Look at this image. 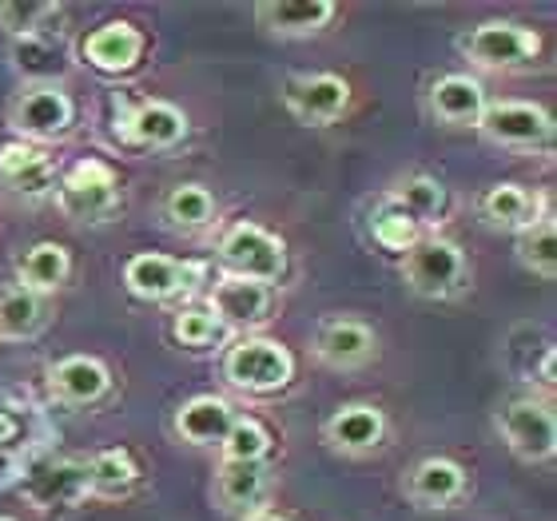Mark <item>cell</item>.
I'll return each instance as SVG.
<instances>
[{
  "label": "cell",
  "mask_w": 557,
  "mask_h": 521,
  "mask_svg": "<svg viewBox=\"0 0 557 521\" xmlns=\"http://www.w3.org/2000/svg\"><path fill=\"white\" fill-rule=\"evenodd\" d=\"M403 278L422 299H454L470 283V263L458 244L442 235H422L403 259Z\"/></svg>",
  "instance_id": "6da1fadb"
},
{
  "label": "cell",
  "mask_w": 557,
  "mask_h": 521,
  "mask_svg": "<svg viewBox=\"0 0 557 521\" xmlns=\"http://www.w3.org/2000/svg\"><path fill=\"white\" fill-rule=\"evenodd\" d=\"M223 379L235 390L247 394H275L295 379V355L275 338L247 335L223 350Z\"/></svg>",
  "instance_id": "7a4b0ae2"
},
{
  "label": "cell",
  "mask_w": 557,
  "mask_h": 521,
  "mask_svg": "<svg viewBox=\"0 0 557 521\" xmlns=\"http://www.w3.org/2000/svg\"><path fill=\"white\" fill-rule=\"evenodd\" d=\"M52 191H57V208L76 223H104L120 208L116 172H112V163L96 160V156L72 163Z\"/></svg>",
  "instance_id": "3957f363"
},
{
  "label": "cell",
  "mask_w": 557,
  "mask_h": 521,
  "mask_svg": "<svg viewBox=\"0 0 557 521\" xmlns=\"http://www.w3.org/2000/svg\"><path fill=\"white\" fill-rule=\"evenodd\" d=\"M498 430L513 458H522L530 466L549 462L557 454V414L537 394H522V398H510L502 406Z\"/></svg>",
  "instance_id": "277c9868"
},
{
  "label": "cell",
  "mask_w": 557,
  "mask_h": 521,
  "mask_svg": "<svg viewBox=\"0 0 557 521\" xmlns=\"http://www.w3.org/2000/svg\"><path fill=\"white\" fill-rule=\"evenodd\" d=\"M9 124L24 144H52L64 139L76 124V104L60 84H28L9 104Z\"/></svg>",
  "instance_id": "5b68a950"
},
{
  "label": "cell",
  "mask_w": 557,
  "mask_h": 521,
  "mask_svg": "<svg viewBox=\"0 0 557 521\" xmlns=\"http://www.w3.org/2000/svg\"><path fill=\"white\" fill-rule=\"evenodd\" d=\"M220 263L232 278H251V283H263L271 287L283 266H287V251H283V239L271 235L268 227L259 223H232L220 239Z\"/></svg>",
  "instance_id": "8992f818"
},
{
  "label": "cell",
  "mask_w": 557,
  "mask_h": 521,
  "mask_svg": "<svg viewBox=\"0 0 557 521\" xmlns=\"http://www.w3.org/2000/svg\"><path fill=\"white\" fill-rule=\"evenodd\" d=\"M462 52L474 60L478 69L490 72H518L530 69L542 52V36L525 24L513 21H486L470 28V36H462Z\"/></svg>",
  "instance_id": "52a82bcc"
},
{
  "label": "cell",
  "mask_w": 557,
  "mask_h": 521,
  "mask_svg": "<svg viewBox=\"0 0 557 521\" xmlns=\"http://www.w3.org/2000/svg\"><path fill=\"white\" fill-rule=\"evenodd\" d=\"M478 132L498 148L534 151L549 144L554 120H549L546 108L530 104V100H498V104H486V112L478 120Z\"/></svg>",
  "instance_id": "ba28073f"
},
{
  "label": "cell",
  "mask_w": 557,
  "mask_h": 521,
  "mask_svg": "<svg viewBox=\"0 0 557 521\" xmlns=\"http://www.w3.org/2000/svg\"><path fill=\"white\" fill-rule=\"evenodd\" d=\"M283 108L307 128H326L350 108V84L335 72H307L283 84Z\"/></svg>",
  "instance_id": "9c48e42d"
},
{
  "label": "cell",
  "mask_w": 557,
  "mask_h": 521,
  "mask_svg": "<svg viewBox=\"0 0 557 521\" xmlns=\"http://www.w3.org/2000/svg\"><path fill=\"white\" fill-rule=\"evenodd\" d=\"M311 350L314 359L331 367V371H359V367H367L379 355V335L362 319L335 314V319H323V323L314 326Z\"/></svg>",
  "instance_id": "30bf717a"
},
{
  "label": "cell",
  "mask_w": 557,
  "mask_h": 521,
  "mask_svg": "<svg viewBox=\"0 0 557 521\" xmlns=\"http://www.w3.org/2000/svg\"><path fill=\"white\" fill-rule=\"evenodd\" d=\"M403 489H407V498L414 501L418 510H450V506H458L466 498L470 474L454 458L434 454V458H422V462L410 466Z\"/></svg>",
  "instance_id": "8fae6325"
},
{
  "label": "cell",
  "mask_w": 557,
  "mask_h": 521,
  "mask_svg": "<svg viewBox=\"0 0 557 521\" xmlns=\"http://www.w3.org/2000/svg\"><path fill=\"white\" fill-rule=\"evenodd\" d=\"M21 498H28L36 510H52V506H76L88 498V466L72 462V458H48L28 470L21 482Z\"/></svg>",
  "instance_id": "7c38bea8"
},
{
  "label": "cell",
  "mask_w": 557,
  "mask_h": 521,
  "mask_svg": "<svg viewBox=\"0 0 557 521\" xmlns=\"http://www.w3.org/2000/svg\"><path fill=\"white\" fill-rule=\"evenodd\" d=\"M196 283V266L180 263L172 256H151V251H139L124 263V287L136 295V299L148 302H168L175 295L191 290Z\"/></svg>",
  "instance_id": "4fadbf2b"
},
{
  "label": "cell",
  "mask_w": 557,
  "mask_h": 521,
  "mask_svg": "<svg viewBox=\"0 0 557 521\" xmlns=\"http://www.w3.org/2000/svg\"><path fill=\"white\" fill-rule=\"evenodd\" d=\"M208 311L223 323V331H256L271 319V287L251 283V278L223 275L211 287Z\"/></svg>",
  "instance_id": "5bb4252c"
},
{
  "label": "cell",
  "mask_w": 557,
  "mask_h": 521,
  "mask_svg": "<svg viewBox=\"0 0 557 521\" xmlns=\"http://www.w3.org/2000/svg\"><path fill=\"white\" fill-rule=\"evenodd\" d=\"M323 438L331 450L362 458L374 454L386 442V414L371 402H350L323 422Z\"/></svg>",
  "instance_id": "9a60e30c"
},
{
  "label": "cell",
  "mask_w": 557,
  "mask_h": 521,
  "mask_svg": "<svg viewBox=\"0 0 557 521\" xmlns=\"http://www.w3.org/2000/svg\"><path fill=\"white\" fill-rule=\"evenodd\" d=\"M430 116L446 124V128H478V120L486 112V88L466 76V72H446L438 80L430 84L426 92Z\"/></svg>",
  "instance_id": "2e32d148"
},
{
  "label": "cell",
  "mask_w": 557,
  "mask_h": 521,
  "mask_svg": "<svg viewBox=\"0 0 557 521\" xmlns=\"http://www.w3.org/2000/svg\"><path fill=\"white\" fill-rule=\"evenodd\" d=\"M81 57L88 60L96 72H108V76L132 72L139 64V57H144V33L128 21H108L84 36Z\"/></svg>",
  "instance_id": "e0dca14e"
},
{
  "label": "cell",
  "mask_w": 557,
  "mask_h": 521,
  "mask_svg": "<svg viewBox=\"0 0 557 521\" xmlns=\"http://www.w3.org/2000/svg\"><path fill=\"white\" fill-rule=\"evenodd\" d=\"M48 390L64 406H92L112 390V374L92 355H69L48 367Z\"/></svg>",
  "instance_id": "ac0fdd59"
},
{
  "label": "cell",
  "mask_w": 557,
  "mask_h": 521,
  "mask_svg": "<svg viewBox=\"0 0 557 521\" xmlns=\"http://www.w3.org/2000/svg\"><path fill=\"white\" fill-rule=\"evenodd\" d=\"M120 136L132 148H175L187 136V116L168 100H139L120 120Z\"/></svg>",
  "instance_id": "d6986e66"
},
{
  "label": "cell",
  "mask_w": 557,
  "mask_h": 521,
  "mask_svg": "<svg viewBox=\"0 0 557 521\" xmlns=\"http://www.w3.org/2000/svg\"><path fill=\"white\" fill-rule=\"evenodd\" d=\"M478 211H482V220L502 227V232H530L537 220H546V196L534 191V187L525 184H494L486 196L478 199Z\"/></svg>",
  "instance_id": "ffe728a7"
},
{
  "label": "cell",
  "mask_w": 557,
  "mask_h": 521,
  "mask_svg": "<svg viewBox=\"0 0 557 521\" xmlns=\"http://www.w3.org/2000/svg\"><path fill=\"white\" fill-rule=\"evenodd\" d=\"M0 184L16 191V196H45L57 187V168H52V156L36 144H24V139H12L0 148Z\"/></svg>",
  "instance_id": "44dd1931"
},
{
  "label": "cell",
  "mask_w": 557,
  "mask_h": 521,
  "mask_svg": "<svg viewBox=\"0 0 557 521\" xmlns=\"http://www.w3.org/2000/svg\"><path fill=\"white\" fill-rule=\"evenodd\" d=\"M235 406L215 394H196L175 410V434L191 446H220L235 422Z\"/></svg>",
  "instance_id": "7402d4cb"
},
{
  "label": "cell",
  "mask_w": 557,
  "mask_h": 521,
  "mask_svg": "<svg viewBox=\"0 0 557 521\" xmlns=\"http://www.w3.org/2000/svg\"><path fill=\"white\" fill-rule=\"evenodd\" d=\"M259 24L275 36H311L335 21L331 0H268L256 9Z\"/></svg>",
  "instance_id": "603a6c76"
},
{
  "label": "cell",
  "mask_w": 557,
  "mask_h": 521,
  "mask_svg": "<svg viewBox=\"0 0 557 521\" xmlns=\"http://www.w3.org/2000/svg\"><path fill=\"white\" fill-rule=\"evenodd\" d=\"M215 498L227 513H251L268 498V466L263 462H223L215 474Z\"/></svg>",
  "instance_id": "cb8c5ba5"
},
{
  "label": "cell",
  "mask_w": 557,
  "mask_h": 521,
  "mask_svg": "<svg viewBox=\"0 0 557 521\" xmlns=\"http://www.w3.org/2000/svg\"><path fill=\"white\" fill-rule=\"evenodd\" d=\"M16 275H21V287L33 290V295H52L69 283L72 275V256L64 244H36L24 251V259L16 263Z\"/></svg>",
  "instance_id": "d4e9b609"
},
{
  "label": "cell",
  "mask_w": 557,
  "mask_h": 521,
  "mask_svg": "<svg viewBox=\"0 0 557 521\" xmlns=\"http://www.w3.org/2000/svg\"><path fill=\"white\" fill-rule=\"evenodd\" d=\"M48 323V307L40 295L24 290L21 283L0 287V343H24L40 335Z\"/></svg>",
  "instance_id": "484cf974"
},
{
  "label": "cell",
  "mask_w": 557,
  "mask_h": 521,
  "mask_svg": "<svg viewBox=\"0 0 557 521\" xmlns=\"http://www.w3.org/2000/svg\"><path fill=\"white\" fill-rule=\"evenodd\" d=\"M88 466V498H128L139 482V466L128 450H100Z\"/></svg>",
  "instance_id": "4316f807"
},
{
  "label": "cell",
  "mask_w": 557,
  "mask_h": 521,
  "mask_svg": "<svg viewBox=\"0 0 557 521\" xmlns=\"http://www.w3.org/2000/svg\"><path fill=\"white\" fill-rule=\"evenodd\" d=\"M12 69L33 84H57V76L64 72V48L45 33L12 40Z\"/></svg>",
  "instance_id": "83f0119b"
},
{
  "label": "cell",
  "mask_w": 557,
  "mask_h": 521,
  "mask_svg": "<svg viewBox=\"0 0 557 521\" xmlns=\"http://www.w3.org/2000/svg\"><path fill=\"white\" fill-rule=\"evenodd\" d=\"M163 220L175 232H203L215 220V196L203 184H180L163 199Z\"/></svg>",
  "instance_id": "f1b7e54d"
},
{
  "label": "cell",
  "mask_w": 557,
  "mask_h": 521,
  "mask_svg": "<svg viewBox=\"0 0 557 521\" xmlns=\"http://www.w3.org/2000/svg\"><path fill=\"white\" fill-rule=\"evenodd\" d=\"M386 196L395 199L398 208L407 211L418 227L442 220V211H446V191H442V184L438 179H430V175H407V179H398Z\"/></svg>",
  "instance_id": "f546056e"
},
{
  "label": "cell",
  "mask_w": 557,
  "mask_h": 521,
  "mask_svg": "<svg viewBox=\"0 0 557 521\" xmlns=\"http://www.w3.org/2000/svg\"><path fill=\"white\" fill-rule=\"evenodd\" d=\"M374 244L383 247V251H403L407 256L410 247L422 239V227H418L414 220H410L407 211L398 208L395 199L383 196V203H379V211H374Z\"/></svg>",
  "instance_id": "4dcf8cb0"
},
{
  "label": "cell",
  "mask_w": 557,
  "mask_h": 521,
  "mask_svg": "<svg viewBox=\"0 0 557 521\" xmlns=\"http://www.w3.org/2000/svg\"><path fill=\"white\" fill-rule=\"evenodd\" d=\"M223 462H268L271 434L259 418H235L227 438L220 442Z\"/></svg>",
  "instance_id": "1f68e13d"
},
{
  "label": "cell",
  "mask_w": 557,
  "mask_h": 521,
  "mask_svg": "<svg viewBox=\"0 0 557 521\" xmlns=\"http://www.w3.org/2000/svg\"><path fill=\"white\" fill-rule=\"evenodd\" d=\"M518 259H522L525 271H534L537 278L557 275V227L549 215L537 220L530 232L518 235Z\"/></svg>",
  "instance_id": "d6a6232c"
},
{
  "label": "cell",
  "mask_w": 557,
  "mask_h": 521,
  "mask_svg": "<svg viewBox=\"0 0 557 521\" xmlns=\"http://www.w3.org/2000/svg\"><path fill=\"white\" fill-rule=\"evenodd\" d=\"M48 16H60L57 0H0V28H4L12 40L40 36Z\"/></svg>",
  "instance_id": "836d02e7"
},
{
  "label": "cell",
  "mask_w": 557,
  "mask_h": 521,
  "mask_svg": "<svg viewBox=\"0 0 557 521\" xmlns=\"http://www.w3.org/2000/svg\"><path fill=\"white\" fill-rule=\"evenodd\" d=\"M172 335L180 338L184 347L203 350V347H215V343H223V338H227V331H223V323L208 311V307H184V311L175 314Z\"/></svg>",
  "instance_id": "e575fe53"
},
{
  "label": "cell",
  "mask_w": 557,
  "mask_h": 521,
  "mask_svg": "<svg viewBox=\"0 0 557 521\" xmlns=\"http://www.w3.org/2000/svg\"><path fill=\"white\" fill-rule=\"evenodd\" d=\"M12 438H16V422L0 410V450H4V446H12Z\"/></svg>",
  "instance_id": "d590c367"
},
{
  "label": "cell",
  "mask_w": 557,
  "mask_h": 521,
  "mask_svg": "<svg viewBox=\"0 0 557 521\" xmlns=\"http://www.w3.org/2000/svg\"><path fill=\"white\" fill-rule=\"evenodd\" d=\"M247 521H287V518H278V513H256V518H247Z\"/></svg>",
  "instance_id": "8d00e7d4"
},
{
  "label": "cell",
  "mask_w": 557,
  "mask_h": 521,
  "mask_svg": "<svg viewBox=\"0 0 557 521\" xmlns=\"http://www.w3.org/2000/svg\"><path fill=\"white\" fill-rule=\"evenodd\" d=\"M0 521H16V518H0Z\"/></svg>",
  "instance_id": "74e56055"
}]
</instances>
